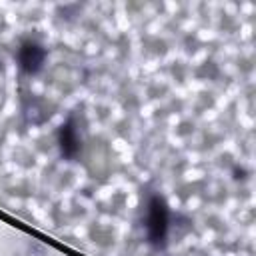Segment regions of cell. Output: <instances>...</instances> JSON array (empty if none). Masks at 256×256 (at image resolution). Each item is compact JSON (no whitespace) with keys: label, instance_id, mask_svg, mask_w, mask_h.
<instances>
[{"label":"cell","instance_id":"6da1fadb","mask_svg":"<svg viewBox=\"0 0 256 256\" xmlns=\"http://www.w3.org/2000/svg\"><path fill=\"white\" fill-rule=\"evenodd\" d=\"M170 222H172V214H170L168 202L160 194L150 196L148 206H146L144 228H146V242L152 248H158V250L166 248L168 234H170Z\"/></svg>","mask_w":256,"mask_h":256},{"label":"cell","instance_id":"7a4b0ae2","mask_svg":"<svg viewBox=\"0 0 256 256\" xmlns=\"http://www.w3.org/2000/svg\"><path fill=\"white\" fill-rule=\"evenodd\" d=\"M46 58H48V52L46 48L36 42V40H26L20 44V48L16 50V64H18V70L26 76H36L44 70L46 66Z\"/></svg>","mask_w":256,"mask_h":256},{"label":"cell","instance_id":"3957f363","mask_svg":"<svg viewBox=\"0 0 256 256\" xmlns=\"http://www.w3.org/2000/svg\"><path fill=\"white\" fill-rule=\"evenodd\" d=\"M58 148H60V156L68 162L78 160L80 152H82V134L78 128V122L74 116H70L58 130Z\"/></svg>","mask_w":256,"mask_h":256}]
</instances>
